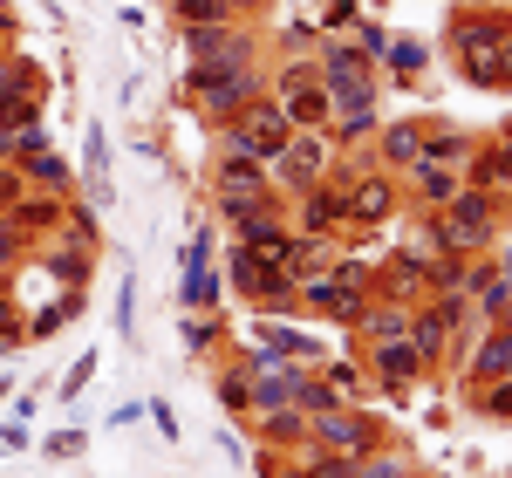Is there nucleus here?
I'll return each instance as SVG.
<instances>
[{"mask_svg":"<svg viewBox=\"0 0 512 478\" xmlns=\"http://www.w3.org/2000/svg\"><path fill=\"white\" fill-rule=\"evenodd\" d=\"M492 89H499V96H512V35L499 41V82H492Z\"/></svg>","mask_w":512,"mask_h":478,"instance_id":"obj_47","label":"nucleus"},{"mask_svg":"<svg viewBox=\"0 0 512 478\" xmlns=\"http://www.w3.org/2000/svg\"><path fill=\"white\" fill-rule=\"evenodd\" d=\"M287 137H294V123H287V110L274 96H260L233 123H219V151H239V158H260V164H274L287 151Z\"/></svg>","mask_w":512,"mask_h":478,"instance_id":"obj_5","label":"nucleus"},{"mask_svg":"<svg viewBox=\"0 0 512 478\" xmlns=\"http://www.w3.org/2000/svg\"><path fill=\"white\" fill-rule=\"evenodd\" d=\"M315 62H321V89H328L335 110H349V103H383V69L362 62L349 35H321Z\"/></svg>","mask_w":512,"mask_h":478,"instance_id":"obj_3","label":"nucleus"},{"mask_svg":"<svg viewBox=\"0 0 512 478\" xmlns=\"http://www.w3.org/2000/svg\"><path fill=\"white\" fill-rule=\"evenodd\" d=\"M465 185L472 192H492L499 205L512 199V130L506 123H499V137H478L472 164H465Z\"/></svg>","mask_w":512,"mask_h":478,"instance_id":"obj_13","label":"nucleus"},{"mask_svg":"<svg viewBox=\"0 0 512 478\" xmlns=\"http://www.w3.org/2000/svg\"><path fill=\"white\" fill-rule=\"evenodd\" d=\"M355 349H369V342H403L410 335V308L403 301H383V294H369V308L355 315Z\"/></svg>","mask_w":512,"mask_h":478,"instance_id":"obj_20","label":"nucleus"},{"mask_svg":"<svg viewBox=\"0 0 512 478\" xmlns=\"http://www.w3.org/2000/svg\"><path fill=\"white\" fill-rule=\"evenodd\" d=\"M89 185L103 192V130H89Z\"/></svg>","mask_w":512,"mask_h":478,"instance_id":"obj_46","label":"nucleus"},{"mask_svg":"<svg viewBox=\"0 0 512 478\" xmlns=\"http://www.w3.org/2000/svg\"><path fill=\"white\" fill-rule=\"evenodd\" d=\"M396 212H403V178L362 164L349 178V192H342V233H383Z\"/></svg>","mask_w":512,"mask_h":478,"instance_id":"obj_6","label":"nucleus"},{"mask_svg":"<svg viewBox=\"0 0 512 478\" xmlns=\"http://www.w3.org/2000/svg\"><path fill=\"white\" fill-rule=\"evenodd\" d=\"M403 478H431V472H424V465H410V472H403Z\"/></svg>","mask_w":512,"mask_h":478,"instance_id":"obj_54","label":"nucleus"},{"mask_svg":"<svg viewBox=\"0 0 512 478\" xmlns=\"http://www.w3.org/2000/svg\"><path fill=\"white\" fill-rule=\"evenodd\" d=\"M226 342V315H185V349L192 356H212Z\"/></svg>","mask_w":512,"mask_h":478,"instance_id":"obj_36","label":"nucleus"},{"mask_svg":"<svg viewBox=\"0 0 512 478\" xmlns=\"http://www.w3.org/2000/svg\"><path fill=\"white\" fill-rule=\"evenodd\" d=\"M328 164H335V144H328V130H294L287 137V151L267 164V178H274L280 199H294V192H308L328 178Z\"/></svg>","mask_w":512,"mask_h":478,"instance_id":"obj_8","label":"nucleus"},{"mask_svg":"<svg viewBox=\"0 0 512 478\" xmlns=\"http://www.w3.org/2000/svg\"><path fill=\"white\" fill-rule=\"evenodd\" d=\"M82 294H89V287H82ZM82 294H62V301L35 308V321H28V342H48V335H62V328L82 315Z\"/></svg>","mask_w":512,"mask_h":478,"instance_id":"obj_32","label":"nucleus"},{"mask_svg":"<svg viewBox=\"0 0 512 478\" xmlns=\"http://www.w3.org/2000/svg\"><path fill=\"white\" fill-rule=\"evenodd\" d=\"M362 356V369H369V390L376 397H410L417 383H424V362H417V349L410 342H369V349H355Z\"/></svg>","mask_w":512,"mask_h":478,"instance_id":"obj_9","label":"nucleus"},{"mask_svg":"<svg viewBox=\"0 0 512 478\" xmlns=\"http://www.w3.org/2000/svg\"><path fill=\"white\" fill-rule=\"evenodd\" d=\"M465 192V171L458 164H410L403 171V205H417V212H444V205Z\"/></svg>","mask_w":512,"mask_h":478,"instance_id":"obj_15","label":"nucleus"},{"mask_svg":"<svg viewBox=\"0 0 512 478\" xmlns=\"http://www.w3.org/2000/svg\"><path fill=\"white\" fill-rule=\"evenodd\" d=\"M219 274H226V294L253 301V287L267 280V260H260V253H253L246 239H233V246H226V267H219Z\"/></svg>","mask_w":512,"mask_h":478,"instance_id":"obj_26","label":"nucleus"},{"mask_svg":"<svg viewBox=\"0 0 512 478\" xmlns=\"http://www.w3.org/2000/svg\"><path fill=\"white\" fill-rule=\"evenodd\" d=\"M62 205H69V199H48V192H28V199L14 205V212H7V226H14V233L28 239V253H35L41 239H55V233H62Z\"/></svg>","mask_w":512,"mask_h":478,"instance_id":"obj_21","label":"nucleus"},{"mask_svg":"<svg viewBox=\"0 0 512 478\" xmlns=\"http://www.w3.org/2000/svg\"><path fill=\"white\" fill-rule=\"evenodd\" d=\"M512 35V7H451L444 21V55L458 62V76L472 89L499 82V41Z\"/></svg>","mask_w":512,"mask_h":478,"instance_id":"obj_1","label":"nucleus"},{"mask_svg":"<svg viewBox=\"0 0 512 478\" xmlns=\"http://www.w3.org/2000/svg\"><path fill=\"white\" fill-rule=\"evenodd\" d=\"M260 199H280L267 164L239 158V151H219V164H212V205H260Z\"/></svg>","mask_w":512,"mask_h":478,"instance_id":"obj_10","label":"nucleus"},{"mask_svg":"<svg viewBox=\"0 0 512 478\" xmlns=\"http://www.w3.org/2000/svg\"><path fill=\"white\" fill-rule=\"evenodd\" d=\"M369 308V294L342 287L335 274H308L301 280V315L308 321H335V328H355V315Z\"/></svg>","mask_w":512,"mask_h":478,"instance_id":"obj_11","label":"nucleus"},{"mask_svg":"<svg viewBox=\"0 0 512 478\" xmlns=\"http://www.w3.org/2000/svg\"><path fill=\"white\" fill-rule=\"evenodd\" d=\"M14 171L28 178V192H48V199H76V185H82V178H76V164L62 158L55 144H48V151H35V158H21Z\"/></svg>","mask_w":512,"mask_h":478,"instance_id":"obj_19","label":"nucleus"},{"mask_svg":"<svg viewBox=\"0 0 512 478\" xmlns=\"http://www.w3.org/2000/svg\"><path fill=\"white\" fill-rule=\"evenodd\" d=\"M212 390H219V410H226V417H253V369H239V362H226Z\"/></svg>","mask_w":512,"mask_h":478,"instance_id":"obj_30","label":"nucleus"},{"mask_svg":"<svg viewBox=\"0 0 512 478\" xmlns=\"http://www.w3.org/2000/svg\"><path fill=\"white\" fill-rule=\"evenodd\" d=\"M383 82H396V89H424V76H431V48L410 35H390V48H383Z\"/></svg>","mask_w":512,"mask_h":478,"instance_id":"obj_22","label":"nucleus"},{"mask_svg":"<svg viewBox=\"0 0 512 478\" xmlns=\"http://www.w3.org/2000/svg\"><path fill=\"white\" fill-rule=\"evenodd\" d=\"M21 260H28V239L14 233V226H7V212H0V274H14Z\"/></svg>","mask_w":512,"mask_h":478,"instance_id":"obj_41","label":"nucleus"},{"mask_svg":"<svg viewBox=\"0 0 512 478\" xmlns=\"http://www.w3.org/2000/svg\"><path fill=\"white\" fill-rule=\"evenodd\" d=\"M274 478H301V472H294V465H287V451H280V472Z\"/></svg>","mask_w":512,"mask_h":478,"instance_id":"obj_53","label":"nucleus"},{"mask_svg":"<svg viewBox=\"0 0 512 478\" xmlns=\"http://www.w3.org/2000/svg\"><path fill=\"white\" fill-rule=\"evenodd\" d=\"M28 123H41V96H21V89H7V96H0V137L28 130Z\"/></svg>","mask_w":512,"mask_h":478,"instance_id":"obj_35","label":"nucleus"},{"mask_svg":"<svg viewBox=\"0 0 512 478\" xmlns=\"http://www.w3.org/2000/svg\"><path fill=\"white\" fill-rule=\"evenodd\" d=\"M28 342V321H21V294L14 287H0V356L7 349H21Z\"/></svg>","mask_w":512,"mask_h":478,"instance_id":"obj_37","label":"nucleus"},{"mask_svg":"<svg viewBox=\"0 0 512 478\" xmlns=\"http://www.w3.org/2000/svg\"><path fill=\"white\" fill-rule=\"evenodd\" d=\"M492 260H499V274L512 280V246H499V253H492Z\"/></svg>","mask_w":512,"mask_h":478,"instance_id":"obj_51","label":"nucleus"},{"mask_svg":"<svg viewBox=\"0 0 512 478\" xmlns=\"http://www.w3.org/2000/svg\"><path fill=\"white\" fill-rule=\"evenodd\" d=\"M253 424V438L274 444V451H294V444H308V417L294 410V403H280V410H260V417H246Z\"/></svg>","mask_w":512,"mask_h":478,"instance_id":"obj_25","label":"nucleus"},{"mask_svg":"<svg viewBox=\"0 0 512 478\" xmlns=\"http://www.w3.org/2000/svg\"><path fill=\"white\" fill-rule=\"evenodd\" d=\"M349 41H355V55H362V62H383V48H390V28L362 14V21L349 28Z\"/></svg>","mask_w":512,"mask_h":478,"instance_id":"obj_39","label":"nucleus"},{"mask_svg":"<svg viewBox=\"0 0 512 478\" xmlns=\"http://www.w3.org/2000/svg\"><path fill=\"white\" fill-rule=\"evenodd\" d=\"M465 410L478 424H512V376L499 383H465Z\"/></svg>","mask_w":512,"mask_h":478,"instance_id":"obj_28","label":"nucleus"},{"mask_svg":"<svg viewBox=\"0 0 512 478\" xmlns=\"http://www.w3.org/2000/svg\"><path fill=\"white\" fill-rule=\"evenodd\" d=\"M171 21H178V35L185 28H219V21H233V7L226 0H171Z\"/></svg>","mask_w":512,"mask_h":478,"instance_id":"obj_33","label":"nucleus"},{"mask_svg":"<svg viewBox=\"0 0 512 478\" xmlns=\"http://www.w3.org/2000/svg\"><path fill=\"white\" fill-rule=\"evenodd\" d=\"M89 376H96V362H76V376H69V383H62V403L76 397V390H82V383H89Z\"/></svg>","mask_w":512,"mask_h":478,"instance_id":"obj_50","label":"nucleus"},{"mask_svg":"<svg viewBox=\"0 0 512 478\" xmlns=\"http://www.w3.org/2000/svg\"><path fill=\"white\" fill-rule=\"evenodd\" d=\"M417 130H424V158L431 164H472V151H478V137L485 130H465V123H451V117H417Z\"/></svg>","mask_w":512,"mask_h":478,"instance_id":"obj_16","label":"nucleus"},{"mask_svg":"<svg viewBox=\"0 0 512 478\" xmlns=\"http://www.w3.org/2000/svg\"><path fill=\"white\" fill-rule=\"evenodd\" d=\"M362 158L376 164V171H410V164H424V130H417V117H383V130L369 137V151Z\"/></svg>","mask_w":512,"mask_h":478,"instance_id":"obj_12","label":"nucleus"},{"mask_svg":"<svg viewBox=\"0 0 512 478\" xmlns=\"http://www.w3.org/2000/svg\"><path fill=\"white\" fill-rule=\"evenodd\" d=\"M185 315H219L226 308V274L205 260V267H185V280H178V294H171Z\"/></svg>","mask_w":512,"mask_h":478,"instance_id":"obj_23","label":"nucleus"},{"mask_svg":"<svg viewBox=\"0 0 512 478\" xmlns=\"http://www.w3.org/2000/svg\"><path fill=\"white\" fill-rule=\"evenodd\" d=\"M458 7H512V0H458Z\"/></svg>","mask_w":512,"mask_h":478,"instance_id":"obj_52","label":"nucleus"},{"mask_svg":"<svg viewBox=\"0 0 512 478\" xmlns=\"http://www.w3.org/2000/svg\"><path fill=\"white\" fill-rule=\"evenodd\" d=\"M506 130H512V123H506Z\"/></svg>","mask_w":512,"mask_h":478,"instance_id":"obj_57","label":"nucleus"},{"mask_svg":"<svg viewBox=\"0 0 512 478\" xmlns=\"http://www.w3.org/2000/svg\"><path fill=\"white\" fill-rule=\"evenodd\" d=\"M82 451V431H55V438H48V458H76Z\"/></svg>","mask_w":512,"mask_h":478,"instance_id":"obj_45","label":"nucleus"},{"mask_svg":"<svg viewBox=\"0 0 512 478\" xmlns=\"http://www.w3.org/2000/svg\"><path fill=\"white\" fill-rule=\"evenodd\" d=\"M0 287H14V274H0Z\"/></svg>","mask_w":512,"mask_h":478,"instance_id":"obj_55","label":"nucleus"},{"mask_svg":"<svg viewBox=\"0 0 512 478\" xmlns=\"http://www.w3.org/2000/svg\"><path fill=\"white\" fill-rule=\"evenodd\" d=\"M21 199H28V178H21L14 164H0V212H14Z\"/></svg>","mask_w":512,"mask_h":478,"instance_id":"obj_42","label":"nucleus"},{"mask_svg":"<svg viewBox=\"0 0 512 478\" xmlns=\"http://www.w3.org/2000/svg\"><path fill=\"white\" fill-rule=\"evenodd\" d=\"M280 110H287V123H294V130H328V117H335L328 89H301V96H287Z\"/></svg>","mask_w":512,"mask_h":478,"instance_id":"obj_31","label":"nucleus"},{"mask_svg":"<svg viewBox=\"0 0 512 478\" xmlns=\"http://www.w3.org/2000/svg\"><path fill=\"white\" fill-rule=\"evenodd\" d=\"M205 260H212V233H198L192 246H185V267H205Z\"/></svg>","mask_w":512,"mask_h":478,"instance_id":"obj_48","label":"nucleus"},{"mask_svg":"<svg viewBox=\"0 0 512 478\" xmlns=\"http://www.w3.org/2000/svg\"><path fill=\"white\" fill-rule=\"evenodd\" d=\"M355 21H362V0H321V14H315V35H349Z\"/></svg>","mask_w":512,"mask_h":478,"instance_id":"obj_38","label":"nucleus"},{"mask_svg":"<svg viewBox=\"0 0 512 478\" xmlns=\"http://www.w3.org/2000/svg\"><path fill=\"white\" fill-rule=\"evenodd\" d=\"M280 403H294V362L274 369V376H253V417L260 410H280Z\"/></svg>","mask_w":512,"mask_h":478,"instance_id":"obj_34","label":"nucleus"},{"mask_svg":"<svg viewBox=\"0 0 512 478\" xmlns=\"http://www.w3.org/2000/svg\"><path fill=\"white\" fill-rule=\"evenodd\" d=\"M35 260L48 267V274H55V287H62V294H82V287L96 280V253H82V246H62V239H48Z\"/></svg>","mask_w":512,"mask_h":478,"instance_id":"obj_24","label":"nucleus"},{"mask_svg":"<svg viewBox=\"0 0 512 478\" xmlns=\"http://www.w3.org/2000/svg\"><path fill=\"white\" fill-rule=\"evenodd\" d=\"M499 376H512V321L506 328H478L472 356L458 369V383H499Z\"/></svg>","mask_w":512,"mask_h":478,"instance_id":"obj_17","label":"nucleus"},{"mask_svg":"<svg viewBox=\"0 0 512 478\" xmlns=\"http://www.w3.org/2000/svg\"><path fill=\"white\" fill-rule=\"evenodd\" d=\"M226 7H233V21H253V14H267L274 0H226Z\"/></svg>","mask_w":512,"mask_h":478,"instance_id":"obj_49","label":"nucleus"},{"mask_svg":"<svg viewBox=\"0 0 512 478\" xmlns=\"http://www.w3.org/2000/svg\"><path fill=\"white\" fill-rule=\"evenodd\" d=\"M7 89H21V55L0 48V96H7ZM21 96H28V89H21Z\"/></svg>","mask_w":512,"mask_h":478,"instance_id":"obj_44","label":"nucleus"},{"mask_svg":"<svg viewBox=\"0 0 512 478\" xmlns=\"http://www.w3.org/2000/svg\"><path fill=\"white\" fill-rule=\"evenodd\" d=\"M185 96H192L198 117L219 130V123H233L246 103L267 96V62H246V69H185Z\"/></svg>","mask_w":512,"mask_h":478,"instance_id":"obj_2","label":"nucleus"},{"mask_svg":"<svg viewBox=\"0 0 512 478\" xmlns=\"http://www.w3.org/2000/svg\"><path fill=\"white\" fill-rule=\"evenodd\" d=\"M185 69H246V62H267V41L253 35L246 21H219V28H185Z\"/></svg>","mask_w":512,"mask_h":478,"instance_id":"obj_7","label":"nucleus"},{"mask_svg":"<svg viewBox=\"0 0 512 478\" xmlns=\"http://www.w3.org/2000/svg\"><path fill=\"white\" fill-rule=\"evenodd\" d=\"M321 376H328V390L342 403H376V390H369V369H362V356H328L321 362Z\"/></svg>","mask_w":512,"mask_h":478,"instance_id":"obj_27","label":"nucleus"},{"mask_svg":"<svg viewBox=\"0 0 512 478\" xmlns=\"http://www.w3.org/2000/svg\"><path fill=\"white\" fill-rule=\"evenodd\" d=\"M376 130H383V103H349V110L328 117V144H335L342 158H362Z\"/></svg>","mask_w":512,"mask_h":478,"instance_id":"obj_18","label":"nucleus"},{"mask_svg":"<svg viewBox=\"0 0 512 478\" xmlns=\"http://www.w3.org/2000/svg\"><path fill=\"white\" fill-rule=\"evenodd\" d=\"M62 246H82V253H103V226H96V212H89V205L82 199H69L62 205Z\"/></svg>","mask_w":512,"mask_h":478,"instance_id":"obj_29","label":"nucleus"},{"mask_svg":"<svg viewBox=\"0 0 512 478\" xmlns=\"http://www.w3.org/2000/svg\"><path fill=\"white\" fill-rule=\"evenodd\" d=\"M14 41H21V14H14V0H0V48L14 55Z\"/></svg>","mask_w":512,"mask_h":478,"instance_id":"obj_43","label":"nucleus"},{"mask_svg":"<svg viewBox=\"0 0 512 478\" xmlns=\"http://www.w3.org/2000/svg\"><path fill=\"white\" fill-rule=\"evenodd\" d=\"M308 438L328 444V451H342V458H369V451L396 444V431L376 417V410H369V403H335V410L308 417Z\"/></svg>","mask_w":512,"mask_h":478,"instance_id":"obj_4","label":"nucleus"},{"mask_svg":"<svg viewBox=\"0 0 512 478\" xmlns=\"http://www.w3.org/2000/svg\"><path fill=\"white\" fill-rule=\"evenodd\" d=\"M506 219H512V199H506Z\"/></svg>","mask_w":512,"mask_h":478,"instance_id":"obj_56","label":"nucleus"},{"mask_svg":"<svg viewBox=\"0 0 512 478\" xmlns=\"http://www.w3.org/2000/svg\"><path fill=\"white\" fill-rule=\"evenodd\" d=\"M321 35H315V21H294V28H280V55H315Z\"/></svg>","mask_w":512,"mask_h":478,"instance_id":"obj_40","label":"nucleus"},{"mask_svg":"<svg viewBox=\"0 0 512 478\" xmlns=\"http://www.w3.org/2000/svg\"><path fill=\"white\" fill-rule=\"evenodd\" d=\"M465 301H472V315L485 321V328H506V321H512V280L499 274L492 253L472 260V274H465Z\"/></svg>","mask_w":512,"mask_h":478,"instance_id":"obj_14","label":"nucleus"}]
</instances>
